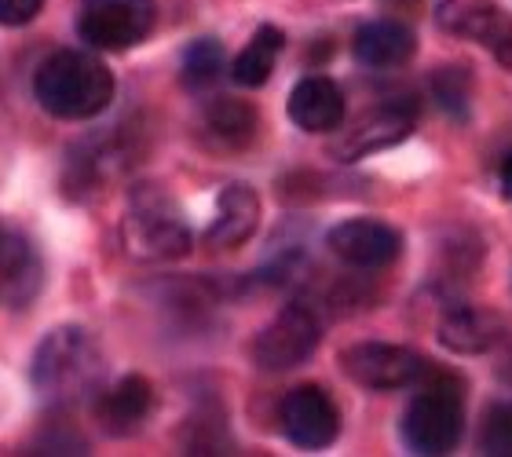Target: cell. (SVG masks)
<instances>
[{"label": "cell", "mask_w": 512, "mask_h": 457, "mask_svg": "<svg viewBox=\"0 0 512 457\" xmlns=\"http://www.w3.org/2000/svg\"><path fill=\"white\" fill-rule=\"evenodd\" d=\"M103 373L107 359L85 326H55L33 348L30 384L48 403H77L103 392Z\"/></svg>", "instance_id": "obj_1"}, {"label": "cell", "mask_w": 512, "mask_h": 457, "mask_svg": "<svg viewBox=\"0 0 512 457\" xmlns=\"http://www.w3.org/2000/svg\"><path fill=\"white\" fill-rule=\"evenodd\" d=\"M114 74L110 66L92 52L63 48L52 52L33 74V96L44 114L59 121H92L110 107L114 99Z\"/></svg>", "instance_id": "obj_2"}, {"label": "cell", "mask_w": 512, "mask_h": 457, "mask_svg": "<svg viewBox=\"0 0 512 457\" xmlns=\"http://www.w3.org/2000/svg\"><path fill=\"white\" fill-rule=\"evenodd\" d=\"M461 432H465V381L454 370L428 366L399 421L403 447L421 457H443L461 443Z\"/></svg>", "instance_id": "obj_3"}, {"label": "cell", "mask_w": 512, "mask_h": 457, "mask_svg": "<svg viewBox=\"0 0 512 457\" xmlns=\"http://www.w3.org/2000/svg\"><path fill=\"white\" fill-rule=\"evenodd\" d=\"M121 242L136 260H180L194 249V231L169 191L136 183L121 216Z\"/></svg>", "instance_id": "obj_4"}, {"label": "cell", "mask_w": 512, "mask_h": 457, "mask_svg": "<svg viewBox=\"0 0 512 457\" xmlns=\"http://www.w3.org/2000/svg\"><path fill=\"white\" fill-rule=\"evenodd\" d=\"M322 344V319L315 315L311 304L293 300L256 333L249 344V359L256 370L264 373H286L297 370L319 351Z\"/></svg>", "instance_id": "obj_5"}, {"label": "cell", "mask_w": 512, "mask_h": 457, "mask_svg": "<svg viewBox=\"0 0 512 457\" xmlns=\"http://www.w3.org/2000/svg\"><path fill=\"white\" fill-rule=\"evenodd\" d=\"M158 0H81L77 37L96 52H128L150 37Z\"/></svg>", "instance_id": "obj_6"}, {"label": "cell", "mask_w": 512, "mask_h": 457, "mask_svg": "<svg viewBox=\"0 0 512 457\" xmlns=\"http://www.w3.org/2000/svg\"><path fill=\"white\" fill-rule=\"evenodd\" d=\"M337 366L348 381L370 392H399V388H414L428 373L432 362L414 348L403 344H381V341H363L352 344L337 355Z\"/></svg>", "instance_id": "obj_7"}, {"label": "cell", "mask_w": 512, "mask_h": 457, "mask_svg": "<svg viewBox=\"0 0 512 457\" xmlns=\"http://www.w3.org/2000/svg\"><path fill=\"white\" fill-rule=\"evenodd\" d=\"M439 30L461 41L491 48V55L512 74V19L498 0H436Z\"/></svg>", "instance_id": "obj_8"}, {"label": "cell", "mask_w": 512, "mask_h": 457, "mask_svg": "<svg viewBox=\"0 0 512 457\" xmlns=\"http://www.w3.org/2000/svg\"><path fill=\"white\" fill-rule=\"evenodd\" d=\"M282 432L293 447L300 450H322L341 436V410L333 403V395L319 384H300L282 399Z\"/></svg>", "instance_id": "obj_9"}, {"label": "cell", "mask_w": 512, "mask_h": 457, "mask_svg": "<svg viewBox=\"0 0 512 457\" xmlns=\"http://www.w3.org/2000/svg\"><path fill=\"white\" fill-rule=\"evenodd\" d=\"M326 245L337 260L359 271H381L392 267L403 253V234L395 231L384 220H370V216H355V220H341L326 234Z\"/></svg>", "instance_id": "obj_10"}, {"label": "cell", "mask_w": 512, "mask_h": 457, "mask_svg": "<svg viewBox=\"0 0 512 457\" xmlns=\"http://www.w3.org/2000/svg\"><path fill=\"white\" fill-rule=\"evenodd\" d=\"M414 132V110L399 107V103H381V107L366 110L352 128H344L341 136L330 143V158L337 161H363L370 154L399 147L403 139Z\"/></svg>", "instance_id": "obj_11"}, {"label": "cell", "mask_w": 512, "mask_h": 457, "mask_svg": "<svg viewBox=\"0 0 512 457\" xmlns=\"http://www.w3.org/2000/svg\"><path fill=\"white\" fill-rule=\"evenodd\" d=\"M256 227H260V194L249 183H227L216 198V216L205 231V245L213 253H231L253 238Z\"/></svg>", "instance_id": "obj_12"}, {"label": "cell", "mask_w": 512, "mask_h": 457, "mask_svg": "<svg viewBox=\"0 0 512 457\" xmlns=\"http://www.w3.org/2000/svg\"><path fill=\"white\" fill-rule=\"evenodd\" d=\"M150 410H154V388L139 373H128L96 395V421L107 436H136L147 425Z\"/></svg>", "instance_id": "obj_13"}, {"label": "cell", "mask_w": 512, "mask_h": 457, "mask_svg": "<svg viewBox=\"0 0 512 457\" xmlns=\"http://www.w3.org/2000/svg\"><path fill=\"white\" fill-rule=\"evenodd\" d=\"M344 114H348V103H344L341 85L326 74H308L300 77L293 92H289V121L300 128V132H333V128L344 125Z\"/></svg>", "instance_id": "obj_14"}, {"label": "cell", "mask_w": 512, "mask_h": 457, "mask_svg": "<svg viewBox=\"0 0 512 457\" xmlns=\"http://www.w3.org/2000/svg\"><path fill=\"white\" fill-rule=\"evenodd\" d=\"M0 282H4V304L11 311H26L37 300L44 286V260L37 253V245L22 231H4V245H0Z\"/></svg>", "instance_id": "obj_15"}, {"label": "cell", "mask_w": 512, "mask_h": 457, "mask_svg": "<svg viewBox=\"0 0 512 457\" xmlns=\"http://www.w3.org/2000/svg\"><path fill=\"white\" fill-rule=\"evenodd\" d=\"M352 55L355 63L366 66V70H399L417 55V37L403 22L374 19L355 30Z\"/></svg>", "instance_id": "obj_16"}, {"label": "cell", "mask_w": 512, "mask_h": 457, "mask_svg": "<svg viewBox=\"0 0 512 457\" xmlns=\"http://www.w3.org/2000/svg\"><path fill=\"white\" fill-rule=\"evenodd\" d=\"M439 344L454 355H483L502 341V319L491 311L469 308V304H454V308L439 319L436 326Z\"/></svg>", "instance_id": "obj_17"}, {"label": "cell", "mask_w": 512, "mask_h": 457, "mask_svg": "<svg viewBox=\"0 0 512 457\" xmlns=\"http://www.w3.org/2000/svg\"><path fill=\"white\" fill-rule=\"evenodd\" d=\"M205 136L213 139L220 150H246L256 139L260 128V114L249 99L238 96H216L205 103Z\"/></svg>", "instance_id": "obj_18"}, {"label": "cell", "mask_w": 512, "mask_h": 457, "mask_svg": "<svg viewBox=\"0 0 512 457\" xmlns=\"http://www.w3.org/2000/svg\"><path fill=\"white\" fill-rule=\"evenodd\" d=\"M286 48V33L278 26H260L249 37V44L231 59V81L238 88H264L275 74L278 55Z\"/></svg>", "instance_id": "obj_19"}, {"label": "cell", "mask_w": 512, "mask_h": 457, "mask_svg": "<svg viewBox=\"0 0 512 457\" xmlns=\"http://www.w3.org/2000/svg\"><path fill=\"white\" fill-rule=\"evenodd\" d=\"M227 70V52L224 44L216 41V37H198L183 48V59H180V81L187 92H202V88L216 85Z\"/></svg>", "instance_id": "obj_20"}, {"label": "cell", "mask_w": 512, "mask_h": 457, "mask_svg": "<svg viewBox=\"0 0 512 457\" xmlns=\"http://www.w3.org/2000/svg\"><path fill=\"white\" fill-rule=\"evenodd\" d=\"M428 92L436 99V107L443 114H450L454 121L461 117H469V96H472V77H469V66H439L432 70L428 77Z\"/></svg>", "instance_id": "obj_21"}, {"label": "cell", "mask_w": 512, "mask_h": 457, "mask_svg": "<svg viewBox=\"0 0 512 457\" xmlns=\"http://www.w3.org/2000/svg\"><path fill=\"white\" fill-rule=\"evenodd\" d=\"M480 454L491 457H512V399H502V403H491L483 410L480 421Z\"/></svg>", "instance_id": "obj_22"}, {"label": "cell", "mask_w": 512, "mask_h": 457, "mask_svg": "<svg viewBox=\"0 0 512 457\" xmlns=\"http://www.w3.org/2000/svg\"><path fill=\"white\" fill-rule=\"evenodd\" d=\"M44 0H0V19L4 26H26L41 15Z\"/></svg>", "instance_id": "obj_23"}, {"label": "cell", "mask_w": 512, "mask_h": 457, "mask_svg": "<svg viewBox=\"0 0 512 457\" xmlns=\"http://www.w3.org/2000/svg\"><path fill=\"white\" fill-rule=\"evenodd\" d=\"M502 194L512 202V154L505 158V165H502Z\"/></svg>", "instance_id": "obj_24"}]
</instances>
